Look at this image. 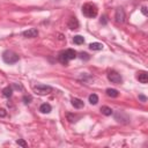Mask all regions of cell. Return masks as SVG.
I'll use <instances>...</instances> for the list:
<instances>
[{
  "instance_id": "cell-2",
  "label": "cell",
  "mask_w": 148,
  "mask_h": 148,
  "mask_svg": "<svg viewBox=\"0 0 148 148\" xmlns=\"http://www.w3.org/2000/svg\"><path fill=\"white\" fill-rule=\"evenodd\" d=\"M3 60L4 63L8 64V65H13V64H16L19 60H20V57L17 53H15L14 51H11V50H6L4 51L3 53Z\"/></svg>"
},
{
  "instance_id": "cell-17",
  "label": "cell",
  "mask_w": 148,
  "mask_h": 148,
  "mask_svg": "<svg viewBox=\"0 0 148 148\" xmlns=\"http://www.w3.org/2000/svg\"><path fill=\"white\" fill-rule=\"evenodd\" d=\"M101 112H102L104 116H111V115L113 113L112 109L109 108V106H102V108H101Z\"/></svg>"
},
{
  "instance_id": "cell-16",
  "label": "cell",
  "mask_w": 148,
  "mask_h": 148,
  "mask_svg": "<svg viewBox=\"0 0 148 148\" xmlns=\"http://www.w3.org/2000/svg\"><path fill=\"white\" fill-rule=\"evenodd\" d=\"M106 95L110 96V97H118L119 92H118L117 89H111V88H109V89H106Z\"/></svg>"
},
{
  "instance_id": "cell-25",
  "label": "cell",
  "mask_w": 148,
  "mask_h": 148,
  "mask_svg": "<svg viewBox=\"0 0 148 148\" xmlns=\"http://www.w3.org/2000/svg\"><path fill=\"white\" fill-rule=\"evenodd\" d=\"M102 24H106V22H108V20H106V16L105 15H103L102 17H101V21H100Z\"/></svg>"
},
{
  "instance_id": "cell-3",
  "label": "cell",
  "mask_w": 148,
  "mask_h": 148,
  "mask_svg": "<svg viewBox=\"0 0 148 148\" xmlns=\"http://www.w3.org/2000/svg\"><path fill=\"white\" fill-rule=\"evenodd\" d=\"M97 13H98V9L94 4H84L82 6V14L86 17H89V19L96 17Z\"/></svg>"
},
{
  "instance_id": "cell-1",
  "label": "cell",
  "mask_w": 148,
  "mask_h": 148,
  "mask_svg": "<svg viewBox=\"0 0 148 148\" xmlns=\"http://www.w3.org/2000/svg\"><path fill=\"white\" fill-rule=\"evenodd\" d=\"M76 58V52L72 49H67L65 51H62L58 56V60L59 63H62L63 65H67L70 60Z\"/></svg>"
},
{
  "instance_id": "cell-5",
  "label": "cell",
  "mask_w": 148,
  "mask_h": 148,
  "mask_svg": "<svg viewBox=\"0 0 148 148\" xmlns=\"http://www.w3.org/2000/svg\"><path fill=\"white\" fill-rule=\"evenodd\" d=\"M113 117H115V121L117 122V123H121V124H129L130 122H131V118H130V116L126 113V112H124V111H116L115 113H113Z\"/></svg>"
},
{
  "instance_id": "cell-9",
  "label": "cell",
  "mask_w": 148,
  "mask_h": 148,
  "mask_svg": "<svg viewBox=\"0 0 148 148\" xmlns=\"http://www.w3.org/2000/svg\"><path fill=\"white\" fill-rule=\"evenodd\" d=\"M137 79L141 83H147L148 82V73L146 71H140L137 73Z\"/></svg>"
},
{
  "instance_id": "cell-8",
  "label": "cell",
  "mask_w": 148,
  "mask_h": 148,
  "mask_svg": "<svg viewBox=\"0 0 148 148\" xmlns=\"http://www.w3.org/2000/svg\"><path fill=\"white\" fill-rule=\"evenodd\" d=\"M22 35L24 37H27V38H35V37L38 36V30H37L36 28H31V29H29V30L23 31Z\"/></svg>"
},
{
  "instance_id": "cell-20",
  "label": "cell",
  "mask_w": 148,
  "mask_h": 148,
  "mask_svg": "<svg viewBox=\"0 0 148 148\" xmlns=\"http://www.w3.org/2000/svg\"><path fill=\"white\" fill-rule=\"evenodd\" d=\"M22 100H23V102H24L25 104H29V103L33 101V97H31V95H24Z\"/></svg>"
},
{
  "instance_id": "cell-4",
  "label": "cell",
  "mask_w": 148,
  "mask_h": 148,
  "mask_svg": "<svg viewBox=\"0 0 148 148\" xmlns=\"http://www.w3.org/2000/svg\"><path fill=\"white\" fill-rule=\"evenodd\" d=\"M34 89V93H36L37 95H48L50 93L53 92V88L51 86H48V84H43V83H37L33 87Z\"/></svg>"
},
{
  "instance_id": "cell-10",
  "label": "cell",
  "mask_w": 148,
  "mask_h": 148,
  "mask_svg": "<svg viewBox=\"0 0 148 148\" xmlns=\"http://www.w3.org/2000/svg\"><path fill=\"white\" fill-rule=\"evenodd\" d=\"M67 25H68L70 29H72V30H74V29H78L79 28V21H78V19L75 16L71 17L70 21H68V23H67Z\"/></svg>"
},
{
  "instance_id": "cell-7",
  "label": "cell",
  "mask_w": 148,
  "mask_h": 148,
  "mask_svg": "<svg viewBox=\"0 0 148 148\" xmlns=\"http://www.w3.org/2000/svg\"><path fill=\"white\" fill-rule=\"evenodd\" d=\"M115 19H116V22H117V23H124V22H125L126 15H125V11H124L122 7H119V8L116 9Z\"/></svg>"
},
{
  "instance_id": "cell-26",
  "label": "cell",
  "mask_w": 148,
  "mask_h": 148,
  "mask_svg": "<svg viewBox=\"0 0 148 148\" xmlns=\"http://www.w3.org/2000/svg\"><path fill=\"white\" fill-rule=\"evenodd\" d=\"M139 100H140L142 103L147 102V97H146V96H143V95H139Z\"/></svg>"
},
{
  "instance_id": "cell-6",
  "label": "cell",
  "mask_w": 148,
  "mask_h": 148,
  "mask_svg": "<svg viewBox=\"0 0 148 148\" xmlns=\"http://www.w3.org/2000/svg\"><path fill=\"white\" fill-rule=\"evenodd\" d=\"M108 79H109L110 82H112V83H115V84H121V83H123V78H122V75L118 73V72H116V71H110V72L108 73Z\"/></svg>"
},
{
  "instance_id": "cell-15",
  "label": "cell",
  "mask_w": 148,
  "mask_h": 148,
  "mask_svg": "<svg viewBox=\"0 0 148 148\" xmlns=\"http://www.w3.org/2000/svg\"><path fill=\"white\" fill-rule=\"evenodd\" d=\"M73 43L76 44V45H81V44L84 43V38L81 35H76V36L73 37Z\"/></svg>"
},
{
  "instance_id": "cell-14",
  "label": "cell",
  "mask_w": 148,
  "mask_h": 148,
  "mask_svg": "<svg viewBox=\"0 0 148 148\" xmlns=\"http://www.w3.org/2000/svg\"><path fill=\"white\" fill-rule=\"evenodd\" d=\"M89 49L93 50V51H101L103 49V44H101L98 42H95V43H92L89 45Z\"/></svg>"
},
{
  "instance_id": "cell-21",
  "label": "cell",
  "mask_w": 148,
  "mask_h": 148,
  "mask_svg": "<svg viewBox=\"0 0 148 148\" xmlns=\"http://www.w3.org/2000/svg\"><path fill=\"white\" fill-rule=\"evenodd\" d=\"M80 58L82 59V60H89V54H88V53H86V52H81L80 53Z\"/></svg>"
},
{
  "instance_id": "cell-27",
  "label": "cell",
  "mask_w": 148,
  "mask_h": 148,
  "mask_svg": "<svg viewBox=\"0 0 148 148\" xmlns=\"http://www.w3.org/2000/svg\"><path fill=\"white\" fill-rule=\"evenodd\" d=\"M13 88H15V89H17V90H22L23 88H22V86H20V84H16V83H14L13 84Z\"/></svg>"
},
{
  "instance_id": "cell-11",
  "label": "cell",
  "mask_w": 148,
  "mask_h": 148,
  "mask_svg": "<svg viewBox=\"0 0 148 148\" xmlns=\"http://www.w3.org/2000/svg\"><path fill=\"white\" fill-rule=\"evenodd\" d=\"M72 105H73L75 109H81V108H83L84 103H83V101H82V100L74 97V98H72Z\"/></svg>"
},
{
  "instance_id": "cell-18",
  "label": "cell",
  "mask_w": 148,
  "mask_h": 148,
  "mask_svg": "<svg viewBox=\"0 0 148 148\" xmlns=\"http://www.w3.org/2000/svg\"><path fill=\"white\" fill-rule=\"evenodd\" d=\"M89 103H90V104H93V105L97 104V103H98V96H97L96 94H92V95H89Z\"/></svg>"
},
{
  "instance_id": "cell-13",
  "label": "cell",
  "mask_w": 148,
  "mask_h": 148,
  "mask_svg": "<svg viewBox=\"0 0 148 148\" xmlns=\"http://www.w3.org/2000/svg\"><path fill=\"white\" fill-rule=\"evenodd\" d=\"M3 95L7 98H9L12 95H13V87H5L4 89H3Z\"/></svg>"
},
{
  "instance_id": "cell-12",
  "label": "cell",
  "mask_w": 148,
  "mask_h": 148,
  "mask_svg": "<svg viewBox=\"0 0 148 148\" xmlns=\"http://www.w3.org/2000/svg\"><path fill=\"white\" fill-rule=\"evenodd\" d=\"M40 111L42 113H50L52 111V106L49 104V103H43L41 106H40Z\"/></svg>"
},
{
  "instance_id": "cell-23",
  "label": "cell",
  "mask_w": 148,
  "mask_h": 148,
  "mask_svg": "<svg viewBox=\"0 0 148 148\" xmlns=\"http://www.w3.org/2000/svg\"><path fill=\"white\" fill-rule=\"evenodd\" d=\"M16 143H17L19 146H22V147H27V142H25V141H23L22 139H19V140H16Z\"/></svg>"
},
{
  "instance_id": "cell-19",
  "label": "cell",
  "mask_w": 148,
  "mask_h": 148,
  "mask_svg": "<svg viewBox=\"0 0 148 148\" xmlns=\"http://www.w3.org/2000/svg\"><path fill=\"white\" fill-rule=\"evenodd\" d=\"M80 118V116H76V115H71V113H68L67 115V119L71 122V123H74V122H76L78 119Z\"/></svg>"
},
{
  "instance_id": "cell-24",
  "label": "cell",
  "mask_w": 148,
  "mask_h": 148,
  "mask_svg": "<svg viewBox=\"0 0 148 148\" xmlns=\"http://www.w3.org/2000/svg\"><path fill=\"white\" fill-rule=\"evenodd\" d=\"M141 12H142V14H143L145 16L148 15V13H147V7H146V6H142V7H141Z\"/></svg>"
},
{
  "instance_id": "cell-22",
  "label": "cell",
  "mask_w": 148,
  "mask_h": 148,
  "mask_svg": "<svg viewBox=\"0 0 148 148\" xmlns=\"http://www.w3.org/2000/svg\"><path fill=\"white\" fill-rule=\"evenodd\" d=\"M6 116H7V111L5 109H3V108H0V118H4Z\"/></svg>"
}]
</instances>
